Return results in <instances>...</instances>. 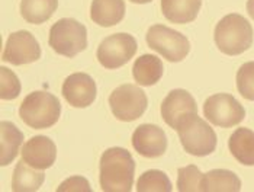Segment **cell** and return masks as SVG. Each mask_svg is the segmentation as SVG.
I'll use <instances>...</instances> for the list:
<instances>
[{"label":"cell","instance_id":"obj_1","mask_svg":"<svg viewBox=\"0 0 254 192\" xmlns=\"http://www.w3.org/2000/svg\"><path fill=\"white\" fill-rule=\"evenodd\" d=\"M135 162L122 147H111L100 157V188L105 192H129L134 184Z\"/></svg>","mask_w":254,"mask_h":192},{"label":"cell","instance_id":"obj_2","mask_svg":"<svg viewBox=\"0 0 254 192\" xmlns=\"http://www.w3.org/2000/svg\"><path fill=\"white\" fill-rule=\"evenodd\" d=\"M214 38L221 53L240 56L253 44V28L244 16L230 13L216 23Z\"/></svg>","mask_w":254,"mask_h":192},{"label":"cell","instance_id":"obj_3","mask_svg":"<svg viewBox=\"0 0 254 192\" xmlns=\"http://www.w3.org/2000/svg\"><path fill=\"white\" fill-rule=\"evenodd\" d=\"M61 114L60 100L50 92L37 91L26 96L19 108L22 121L34 128L45 130L53 127L59 121Z\"/></svg>","mask_w":254,"mask_h":192},{"label":"cell","instance_id":"obj_4","mask_svg":"<svg viewBox=\"0 0 254 192\" xmlns=\"http://www.w3.org/2000/svg\"><path fill=\"white\" fill-rule=\"evenodd\" d=\"M177 134L180 143L192 156L203 157L216 149V134L212 127L197 114L186 115L177 125Z\"/></svg>","mask_w":254,"mask_h":192},{"label":"cell","instance_id":"obj_5","mask_svg":"<svg viewBox=\"0 0 254 192\" xmlns=\"http://www.w3.org/2000/svg\"><path fill=\"white\" fill-rule=\"evenodd\" d=\"M50 47L64 57L73 58L87 47V29L73 18L57 20L50 29Z\"/></svg>","mask_w":254,"mask_h":192},{"label":"cell","instance_id":"obj_6","mask_svg":"<svg viewBox=\"0 0 254 192\" xmlns=\"http://www.w3.org/2000/svg\"><path fill=\"white\" fill-rule=\"evenodd\" d=\"M147 44L151 50L161 54V57L179 63L185 60L190 51V42L183 34L166 25H153L147 32Z\"/></svg>","mask_w":254,"mask_h":192},{"label":"cell","instance_id":"obj_7","mask_svg":"<svg viewBox=\"0 0 254 192\" xmlns=\"http://www.w3.org/2000/svg\"><path fill=\"white\" fill-rule=\"evenodd\" d=\"M111 111L117 119L124 122L135 121L147 109L148 99L142 89L135 85L127 83L117 88L109 96Z\"/></svg>","mask_w":254,"mask_h":192},{"label":"cell","instance_id":"obj_8","mask_svg":"<svg viewBox=\"0 0 254 192\" xmlns=\"http://www.w3.org/2000/svg\"><path fill=\"white\" fill-rule=\"evenodd\" d=\"M206 119L221 128H231L246 118L244 106L230 94H216L209 96L203 105Z\"/></svg>","mask_w":254,"mask_h":192},{"label":"cell","instance_id":"obj_9","mask_svg":"<svg viewBox=\"0 0 254 192\" xmlns=\"http://www.w3.org/2000/svg\"><path fill=\"white\" fill-rule=\"evenodd\" d=\"M137 48V41L132 35L125 32L114 34L100 42L98 48V60L105 69L115 70L125 66L134 57Z\"/></svg>","mask_w":254,"mask_h":192},{"label":"cell","instance_id":"obj_10","mask_svg":"<svg viewBox=\"0 0 254 192\" xmlns=\"http://www.w3.org/2000/svg\"><path fill=\"white\" fill-rule=\"evenodd\" d=\"M41 58V47L29 31H16L4 44L1 60L13 66L29 64Z\"/></svg>","mask_w":254,"mask_h":192},{"label":"cell","instance_id":"obj_11","mask_svg":"<svg viewBox=\"0 0 254 192\" xmlns=\"http://www.w3.org/2000/svg\"><path fill=\"white\" fill-rule=\"evenodd\" d=\"M96 83L86 73H73L63 83V96L74 108H87L96 99Z\"/></svg>","mask_w":254,"mask_h":192},{"label":"cell","instance_id":"obj_12","mask_svg":"<svg viewBox=\"0 0 254 192\" xmlns=\"http://www.w3.org/2000/svg\"><path fill=\"white\" fill-rule=\"evenodd\" d=\"M20 153L25 163L38 171H45L56 163L57 147L50 137L35 135L23 144Z\"/></svg>","mask_w":254,"mask_h":192},{"label":"cell","instance_id":"obj_13","mask_svg":"<svg viewBox=\"0 0 254 192\" xmlns=\"http://www.w3.org/2000/svg\"><path fill=\"white\" fill-rule=\"evenodd\" d=\"M132 146L141 156L156 159L167 150V135L158 125L142 124L132 134Z\"/></svg>","mask_w":254,"mask_h":192},{"label":"cell","instance_id":"obj_14","mask_svg":"<svg viewBox=\"0 0 254 192\" xmlns=\"http://www.w3.org/2000/svg\"><path fill=\"white\" fill-rule=\"evenodd\" d=\"M189 114H197L193 96L185 89H175L164 97L161 103V116L164 122L176 130L179 122Z\"/></svg>","mask_w":254,"mask_h":192},{"label":"cell","instance_id":"obj_15","mask_svg":"<svg viewBox=\"0 0 254 192\" xmlns=\"http://www.w3.org/2000/svg\"><path fill=\"white\" fill-rule=\"evenodd\" d=\"M125 16L124 0H93L90 7V18L103 28L118 25Z\"/></svg>","mask_w":254,"mask_h":192},{"label":"cell","instance_id":"obj_16","mask_svg":"<svg viewBox=\"0 0 254 192\" xmlns=\"http://www.w3.org/2000/svg\"><path fill=\"white\" fill-rule=\"evenodd\" d=\"M202 0H161L164 18L173 23L193 22L200 10Z\"/></svg>","mask_w":254,"mask_h":192},{"label":"cell","instance_id":"obj_17","mask_svg":"<svg viewBox=\"0 0 254 192\" xmlns=\"http://www.w3.org/2000/svg\"><path fill=\"white\" fill-rule=\"evenodd\" d=\"M0 165L7 166L15 160V157L19 153L22 141H23V133L19 128L9 121H1L0 124Z\"/></svg>","mask_w":254,"mask_h":192},{"label":"cell","instance_id":"obj_18","mask_svg":"<svg viewBox=\"0 0 254 192\" xmlns=\"http://www.w3.org/2000/svg\"><path fill=\"white\" fill-rule=\"evenodd\" d=\"M230 152L244 166H254V131L237 128L228 140Z\"/></svg>","mask_w":254,"mask_h":192},{"label":"cell","instance_id":"obj_19","mask_svg":"<svg viewBox=\"0 0 254 192\" xmlns=\"http://www.w3.org/2000/svg\"><path fill=\"white\" fill-rule=\"evenodd\" d=\"M132 76L141 86H153L163 76V63L153 54L138 57L132 66Z\"/></svg>","mask_w":254,"mask_h":192},{"label":"cell","instance_id":"obj_20","mask_svg":"<svg viewBox=\"0 0 254 192\" xmlns=\"http://www.w3.org/2000/svg\"><path fill=\"white\" fill-rule=\"evenodd\" d=\"M45 181V175L29 166L23 160L16 165L12 176V190L15 192H34L38 191Z\"/></svg>","mask_w":254,"mask_h":192},{"label":"cell","instance_id":"obj_21","mask_svg":"<svg viewBox=\"0 0 254 192\" xmlns=\"http://www.w3.org/2000/svg\"><path fill=\"white\" fill-rule=\"evenodd\" d=\"M59 0H22L20 13L28 23L39 25L54 15Z\"/></svg>","mask_w":254,"mask_h":192},{"label":"cell","instance_id":"obj_22","mask_svg":"<svg viewBox=\"0 0 254 192\" xmlns=\"http://www.w3.org/2000/svg\"><path fill=\"white\" fill-rule=\"evenodd\" d=\"M241 190L240 178L227 169H214L205 173V192H238Z\"/></svg>","mask_w":254,"mask_h":192},{"label":"cell","instance_id":"obj_23","mask_svg":"<svg viewBox=\"0 0 254 192\" xmlns=\"http://www.w3.org/2000/svg\"><path fill=\"white\" fill-rule=\"evenodd\" d=\"M177 190L180 192H205V173L195 165L180 168L177 172Z\"/></svg>","mask_w":254,"mask_h":192},{"label":"cell","instance_id":"obj_24","mask_svg":"<svg viewBox=\"0 0 254 192\" xmlns=\"http://www.w3.org/2000/svg\"><path fill=\"white\" fill-rule=\"evenodd\" d=\"M173 190L169 176L161 171H147L137 182V192H170Z\"/></svg>","mask_w":254,"mask_h":192},{"label":"cell","instance_id":"obj_25","mask_svg":"<svg viewBox=\"0 0 254 192\" xmlns=\"http://www.w3.org/2000/svg\"><path fill=\"white\" fill-rule=\"evenodd\" d=\"M237 89L243 97L254 100V61L244 63L237 72Z\"/></svg>","mask_w":254,"mask_h":192},{"label":"cell","instance_id":"obj_26","mask_svg":"<svg viewBox=\"0 0 254 192\" xmlns=\"http://www.w3.org/2000/svg\"><path fill=\"white\" fill-rule=\"evenodd\" d=\"M0 75H1V83H0L1 99L4 100L16 99L20 94V82L18 76L7 67H1Z\"/></svg>","mask_w":254,"mask_h":192},{"label":"cell","instance_id":"obj_27","mask_svg":"<svg viewBox=\"0 0 254 192\" xmlns=\"http://www.w3.org/2000/svg\"><path fill=\"white\" fill-rule=\"evenodd\" d=\"M57 192H93L87 179L83 176H71L65 179L59 188Z\"/></svg>","mask_w":254,"mask_h":192},{"label":"cell","instance_id":"obj_28","mask_svg":"<svg viewBox=\"0 0 254 192\" xmlns=\"http://www.w3.org/2000/svg\"><path fill=\"white\" fill-rule=\"evenodd\" d=\"M247 12H249L250 18L254 19V0H249L247 1Z\"/></svg>","mask_w":254,"mask_h":192},{"label":"cell","instance_id":"obj_29","mask_svg":"<svg viewBox=\"0 0 254 192\" xmlns=\"http://www.w3.org/2000/svg\"><path fill=\"white\" fill-rule=\"evenodd\" d=\"M129 1L138 3V4H145V3H150V1H153V0H129Z\"/></svg>","mask_w":254,"mask_h":192}]
</instances>
